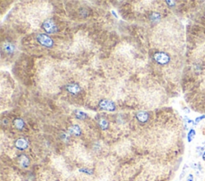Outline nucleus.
<instances>
[{
	"instance_id": "nucleus-1",
	"label": "nucleus",
	"mask_w": 205,
	"mask_h": 181,
	"mask_svg": "<svg viewBox=\"0 0 205 181\" xmlns=\"http://www.w3.org/2000/svg\"><path fill=\"white\" fill-rule=\"evenodd\" d=\"M38 42H39L40 44L42 45L43 47H46V48H51L53 46V40L51 39L49 36L43 34H40L37 36Z\"/></svg>"
},
{
	"instance_id": "nucleus-2",
	"label": "nucleus",
	"mask_w": 205,
	"mask_h": 181,
	"mask_svg": "<svg viewBox=\"0 0 205 181\" xmlns=\"http://www.w3.org/2000/svg\"><path fill=\"white\" fill-rule=\"evenodd\" d=\"M154 59L155 62L160 65H166L170 62L169 55L163 52H158V53H155Z\"/></svg>"
},
{
	"instance_id": "nucleus-3",
	"label": "nucleus",
	"mask_w": 205,
	"mask_h": 181,
	"mask_svg": "<svg viewBox=\"0 0 205 181\" xmlns=\"http://www.w3.org/2000/svg\"><path fill=\"white\" fill-rule=\"evenodd\" d=\"M43 27L44 29V31L47 33H55L57 31V27H56L55 23L50 19L45 21V22L43 25Z\"/></svg>"
},
{
	"instance_id": "nucleus-4",
	"label": "nucleus",
	"mask_w": 205,
	"mask_h": 181,
	"mask_svg": "<svg viewBox=\"0 0 205 181\" xmlns=\"http://www.w3.org/2000/svg\"><path fill=\"white\" fill-rule=\"evenodd\" d=\"M99 106L103 109L108 111H115V104L109 100H102L101 102H99Z\"/></svg>"
},
{
	"instance_id": "nucleus-5",
	"label": "nucleus",
	"mask_w": 205,
	"mask_h": 181,
	"mask_svg": "<svg viewBox=\"0 0 205 181\" xmlns=\"http://www.w3.org/2000/svg\"><path fill=\"white\" fill-rule=\"evenodd\" d=\"M15 146L18 149H20V150H24V149H26V148H27L28 144H27V141L25 139H23V138H19V139H18L16 141Z\"/></svg>"
},
{
	"instance_id": "nucleus-6",
	"label": "nucleus",
	"mask_w": 205,
	"mask_h": 181,
	"mask_svg": "<svg viewBox=\"0 0 205 181\" xmlns=\"http://www.w3.org/2000/svg\"><path fill=\"white\" fill-rule=\"evenodd\" d=\"M67 91L69 93H72V94H77L80 91V87L77 84H75V83L70 84L67 87Z\"/></svg>"
},
{
	"instance_id": "nucleus-7",
	"label": "nucleus",
	"mask_w": 205,
	"mask_h": 181,
	"mask_svg": "<svg viewBox=\"0 0 205 181\" xmlns=\"http://www.w3.org/2000/svg\"><path fill=\"white\" fill-rule=\"evenodd\" d=\"M136 117L140 122H146L148 119V114L146 112H139L137 113Z\"/></svg>"
},
{
	"instance_id": "nucleus-8",
	"label": "nucleus",
	"mask_w": 205,
	"mask_h": 181,
	"mask_svg": "<svg viewBox=\"0 0 205 181\" xmlns=\"http://www.w3.org/2000/svg\"><path fill=\"white\" fill-rule=\"evenodd\" d=\"M14 124H15V126L18 129H22V128H23V127H24V122H23V121L21 119L15 120Z\"/></svg>"
},
{
	"instance_id": "nucleus-9",
	"label": "nucleus",
	"mask_w": 205,
	"mask_h": 181,
	"mask_svg": "<svg viewBox=\"0 0 205 181\" xmlns=\"http://www.w3.org/2000/svg\"><path fill=\"white\" fill-rule=\"evenodd\" d=\"M195 136H196V131L194 129H191L189 131V133H188V135H187V141H188V142L192 141Z\"/></svg>"
},
{
	"instance_id": "nucleus-10",
	"label": "nucleus",
	"mask_w": 205,
	"mask_h": 181,
	"mask_svg": "<svg viewBox=\"0 0 205 181\" xmlns=\"http://www.w3.org/2000/svg\"><path fill=\"white\" fill-rule=\"evenodd\" d=\"M70 132H71V133H73V134L79 135L80 133V129L77 125H74L71 128V129H70Z\"/></svg>"
},
{
	"instance_id": "nucleus-11",
	"label": "nucleus",
	"mask_w": 205,
	"mask_h": 181,
	"mask_svg": "<svg viewBox=\"0 0 205 181\" xmlns=\"http://www.w3.org/2000/svg\"><path fill=\"white\" fill-rule=\"evenodd\" d=\"M99 123V125L101 126V128H103V129H106V128H108V121H107L105 119H104V118L100 120Z\"/></svg>"
},
{
	"instance_id": "nucleus-12",
	"label": "nucleus",
	"mask_w": 205,
	"mask_h": 181,
	"mask_svg": "<svg viewBox=\"0 0 205 181\" xmlns=\"http://www.w3.org/2000/svg\"><path fill=\"white\" fill-rule=\"evenodd\" d=\"M4 48L6 50V51L8 52V53H11V52H12L14 50V47L11 44H6Z\"/></svg>"
},
{
	"instance_id": "nucleus-13",
	"label": "nucleus",
	"mask_w": 205,
	"mask_h": 181,
	"mask_svg": "<svg viewBox=\"0 0 205 181\" xmlns=\"http://www.w3.org/2000/svg\"><path fill=\"white\" fill-rule=\"evenodd\" d=\"M76 116H77L78 118H80V119H84V117H86V114L84 113H82V112H77V113H76Z\"/></svg>"
},
{
	"instance_id": "nucleus-14",
	"label": "nucleus",
	"mask_w": 205,
	"mask_h": 181,
	"mask_svg": "<svg viewBox=\"0 0 205 181\" xmlns=\"http://www.w3.org/2000/svg\"><path fill=\"white\" fill-rule=\"evenodd\" d=\"M203 118H205V115H203V116H202V117H198V118H196V121H195V123H196V124H198L199 122L201 120H203Z\"/></svg>"
},
{
	"instance_id": "nucleus-15",
	"label": "nucleus",
	"mask_w": 205,
	"mask_h": 181,
	"mask_svg": "<svg viewBox=\"0 0 205 181\" xmlns=\"http://www.w3.org/2000/svg\"><path fill=\"white\" fill-rule=\"evenodd\" d=\"M187 181H193V176H192V174H190L189 176H188V177H187Z\"/></svg>"
},
{
	"instance_id": "nucleus-16",
	"label": "nucleus",
	"mask_w": 205,
	"mask_h": 181,
	"mask_svg": "<svg viewBox=\"0 0 205 181\" xmlns=\"http://www.w3.org/2000/svg\"><path fill=\"white\" fill-rule=\"evenodd\" d=\"M203 160H205V152H204V153L203 154Z\"/></svg>"
}]
</instances>
